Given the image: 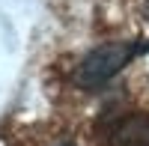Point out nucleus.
Instances as JSON below:
<instances>
[{"mask_svg":"<svg viewBox=\"0 0 149 146\" xmlns=\"http://www.w3.org/2000/svg\"><path fill=\"white\" fill-rule=\"evenodd\" d=\"M107 146H149V116L128 113L116 119L107 134Z\"/></svg>","mask_w":149,"mask_h":146,"instance_id":"2","label":"nucleus"},{"mask_svg":"<svg viewBox=\"0 0 149 146\" xmlns=\"http://www.w3.org/2000/svg\"><path fill=\"white\" fill-rule=\"evenodd\" d=\"M134 54H137V45H131V42H107V45H98V48H93V51L81 60L78 72H74V83L84 87V90L102 87V83H107Z\"/></svg>","mask_w":149,"mask_h":146,"instance_id":"1","label":"nucleus"},{"mask_svg":"<svg viewBox=\"0 0 149 146\" xmlns=\"http://www.w3.org/2000/svg\"><path fill=\"white\" fill-rule=\"evenodd\" d=\"M143 15H146V21H149V0L143 3Z\"/></svg>","mask_w":149,"mask_h":146,"instance_id":"3","label":"nucleus"}]
</instances>
